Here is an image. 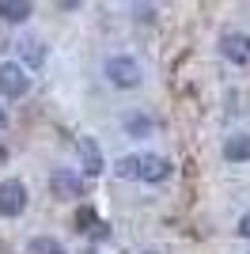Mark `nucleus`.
I'll return each instance as SVG.
<instances>
[{
  "label": "nucleus",
  "mask_w": 250,
  "mask_h": 254,
  "mask_svg": "<svg viewBox=\"0 0 250 254\" xmlns=\"http://www.w3.org/2000/svg\"><path fill=\"white\" fill-rule=\"evenodd\" d=\"M103 76H106V84L118 87V91H133V87H140V80H144V68H140V61L129 57V53H110L103 61Z\"/></svg>",
  "instance_id": "nucleus-1"
},
{
  "label": "nucleus",
  "mask_w": 250,
  "mask_h": 254,
  "mask_svg": "<svg viewBox=\"0 0 250 254\" xmlns=\"http://www.w3.org/2000/svg\"><path fill=\"white\" fill-rule=\"evenodd\" d=\"M27 201H31V193H27V186H23L19 179L0 182V216H4V220L23 216V212H27Z\"/></svg>",
  "instance_id": "nucleus-2"
},
{
  "label": "nucleus",
  "mask_w": 250,
  "mask_h": 254,
  "mask_svg": "<svg viewBox=\"0 0 250 254\" xmlns=\"http://www.w3.org/2000/svg\"><path fill=\"white\" fill-rule=\"evenodd\" d=\"M27 87H31V76H27V68H23L19 61L0 64V95L4 99H23Z\"/></svg>",
  "instance_id": "nucleus-3"
},
{
  "label": "nucleus",
  "mask_w": 250,
  "mask_h": 254,
  "mask_svg": "<svg viewBox=\"0 0 250 254\" xmlns=\"http://www.w3.org/2000/svg\"><path fill=\"white\" fill-rule=\"evenodd\" d=\"M220 53H224V61L247 68L250 64V34L247 31H224L220 34Z\"/></svg>",
  "instance_id": "nucleus-4"
},
{
  "label": "nucleus",
  "mask_w": 250,
  "mask_h": 254,
  "mask_svg": "<svg viewBox=\"0 0 250 254\" xmlns=\"http://www.w3.org/2000/svg\"><path fill=\"white\" fill-rule=\"evenodd\" d=\"M171 159L156 152H136V182H163L171 179Z\"/></svg>",
  "instance_id": "nucleus-5"
},
{
  "label": "nucleus",
  "mask_w": 250,
  "mask_h": 254,
  "mask_svg": "<svg viewBox=\"0 0 250 254\" xmlns=\"http://www.w3.org/2000/svg\"><path fill=\"white\" fill-rule=\"evenodd\" d=\"M50 193L57 197V201H76V197H83V182H80V175H76V171L57 167V171L50 175Z\"/></svg>",
  "instance_id": "nucleus-6"
},
{
  "label": "nucleus",
  "mask_w": 250,
  "mask_h": 254,
  "mask_svg": "<svg viewBox=\"0 0 250 254\" xmlns=\"http://www.w3.org/2000/svg\"><path fill=\"white\" fill-rule=\"evenodd\" d=\"M76 156H80L83 171H87L91 179L106 171V163H103V148H99V140H95V137H80V140H76Z\"/></svg>",
  "instance_id": "nucleus-7"
},
{
  "label": "nucleus",
  "mask_w": 250,
  "mask_h": 254,
  "mask_svg": "<svg viewBox=\"0 0 250 254\" xmlns=\"http://www.w3.org/2000/svg\"><path fill=\"white\" fill-rule=\"evenodd\" d=\"M224 159L228 163H247L250 159V133H231L224 140Z\"/></svg>",
  "instance_id": "nucleus-8"
},
{
  "label": "nucleus",
  "mask_w": 250,
  "mask_h": 254,
  "mask_svg": "<svg viewBox=\"0 0 250 254\" xmlns=\"http://www.w3.org/2000/svg\"><path fill=\"white\" fill-rule=\"evenodd\" d=\"M19 57H23V68H38V64L46 61V42H42V38H23Z\"/></svg>",
  "instance_id": "nucleus-9"
},
{
  "label": "nucleus",
  "mask_w": 250,
  "mask_h": 254,
  "mask_svg": "<svg viewBox=\"0 0 250 254\" xmlns=\"http://www.w3.org/2000/svg\"><path fill=\"white\" fill-rule=\"evenodd\" d=\"M31 4L27 0H0V19L4 23H27L31 19Z\"/></svg>",
  "instance_id": "nucleus-10"
},
{
  "label": "nucleus",
  "mask_w": 250,
  "mask_h": 254,
  "mask_svg": "<svg viewBox=\"0 0 250 254\" xmlns=\"http://www.w3.org/2000/svg\"><path fill=\"white\" fill-rule=\"evenodd\" d=\"M125 133H129L133 140L152 137V133H156V122H152L148 114H129V118H125Z\"/></svg>",
  "instance_id": "nucleus-11"
},
{
  "label": "nucleus",
  "mask_w": 250,
  "mask_h": 254,
  "mask_svg": "<svg viewBox=\"0 0 250 254\" xmlns=\"http://www.w3.org/2000/svg\"><path fill=\"white\" fill-rule=\"evenodd\" d=\"M27 254H68L64 243H57L53 235H34L31 243H27Z\"/></svg>",
  "instance_id": "nucleus-12"
},
{
  "label": "nucleus",
  "mask_w": 250,
  "mask_h": 254,
  "mask_svg": "<svg viewBox=\"0 0 250 254\" xmlns=\"http://www.w3.org/2000/svg\"><path fill=\"white\" fill-rule=\"evenodd\" d=\"M87 228H99V216H95L91 205H87V209H76V232H87Z\"/></svg>",
  "instance_id": "nucleus-13"
},
{
  "label": "nucleus",
  "mask_w": 250,
  "mask_h": 254,
  "mask_svg": "<svg viewBox=\"0 0 250 254\" xmlns=\"http://www.w3.org/2000/svg\"><path fill=\"white\" fill-rule=\"evenodd\" d=\"M114 175H118V179H136V152H133V156H122V159H118Z\"/></svg>",
  "instance_id": "nucleus-14"
},
{
  "label": "nucleus",
  "mask_w": 250,
  "mask_h": 254,
  "mask_svg": "<svg viewBox=\"0 0 250 254\" xmlns=\"http://www.w3.org/2000/svg\"><path fill=\"white\" fill-rule=\"evenodd\" d=\"M136 19H140V23H156V8H152V4H148V8H144V4H136Z\"/></svg>",
  "instance_id": "nucleus-15"
},
{
  "label": "nucleus",
  "mask_w": 250,
  "mask_h": 254,
  "mask_svg": "<svg viewBox=\"0 0 250 254\" xmlns=\"http://www.w3.org/2000/svg\"><path fill=\"white\" fill-rule=\"evenodd\" d=\"M239 235H243V239H250V212L239 220Z\"/></svg>",
  "instance_id": "nucleus-16"
},
{
  "label": "nucleus",
  "mask_w": 250,
  "mask_h": 254,
  "mask_svg": "<svg viewBox=\"0 0 250 254\" xmlns=\"http://www.w3.org/2000/svg\"><path fill=\"white\" fill-rule=\"evenodd\" d=\"M0 129H4V106H0Z\"/></svg>",
  "instance_id": "nucleus-17"
},
{
  "label": "nucleus",
  "mask_w": 250,
  "mask_h": 254,
  "mask_svg": "<svg viewBox=\"0 0 250 254\" xmlns=\"http://www.w3.org/2000/svg\"><path fill=\"white\" fill-rule=\"evenodd\" d=\"M0 163H4V148H0Z\"/></svg>",
  "instance_id": "nucleus-18"
},
{
  "label": "nucleus",
  "mask_w": 250,
  "mask_h": 254,
  "mask_svg": "<svg viewBox=\"0 0 250 254\" xmlns=\"http://www.w3.org/2000/svg\"><path fill=\"white\" fill-rule=\"evenodd\" d=\"M148 254H156V251H148Z\"/></svg>",
  "instance_id": "nucleus-19"
}]
</instances>
